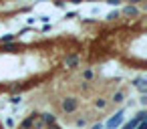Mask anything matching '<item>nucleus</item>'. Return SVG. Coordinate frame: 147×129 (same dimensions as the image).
Instances as JSON below:
<instances>
[{"label": "nucleus", "instance_id": "f257e3e1", "mask_svg": "<svg viewBox=\"0 0 147 129\" xmlns=\"http://www.w3.org/2000/svg\"><path fill=\"white\" fill-rule=\"evenodd\" d=\"M63 107H65V111H73V109L77 107V103H75L73 99H69V101H65V105H63Z\"/></svg>", "mask_w": 147, "mask_h": 129}, {"label": "nucleus", "instance_id": "f03ea898", "mask_svg": "<svg viewBox=\"0 0 147 129\" xmlns=\"http://www.w3.org/2000/svg\"><path fill=\"white\" fill-rule=\"evenodd\" d=\"M119 123H121V113H119L117 117H113V119H111L107 125H109V127H115V125H119Z\"/></svg>", "mask_w": 147, "mask_h": 129}, {"label": "nucleus", "instance_id": "7ed1b4c3", "mask_svg": "<svg viewBox=\"0 0 147 129\" xmlns=\"http://www.w3.org/2000/svg\"><path fill=\"white\" fill-rule=\"evenodd\" d=\"M113 101H117V103H121V101H123V93H117V95H115V99H113Z\"/></svg>", "mask_w": 147, "mask_h": 129}, {"label": "nucleus", "instance_id": "20e7f679", "mask_svg": "<svg viewBox=\"0 0 147 129\" xmlns=\"http://www.w3.org/2000/svg\"><path fill=\"white\" fill-rule=\"evenodd\" d=\"M93 129H101V125H95V127H93Z\"/></svg>", "mask_w": 147, "mask_h": 129}]
</instances>
